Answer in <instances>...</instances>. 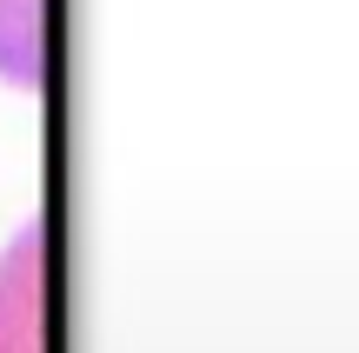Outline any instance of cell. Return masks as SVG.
I'll return each mask as SVG.
<instances>
[{"label": "cell", "mask_w": 359, "mask_h": 353, "mask_svg": "<svg viewBox=\"0 0 359 353\" xmlns=\"http://www.w3.org/2000/svg\"><path fill=\"white\" fill-rule=\"evenodd\" d=\"M40 67V0H0V74L34 80Z\"/></svg>", "instance_id": "cell-1"}]
</instances>
